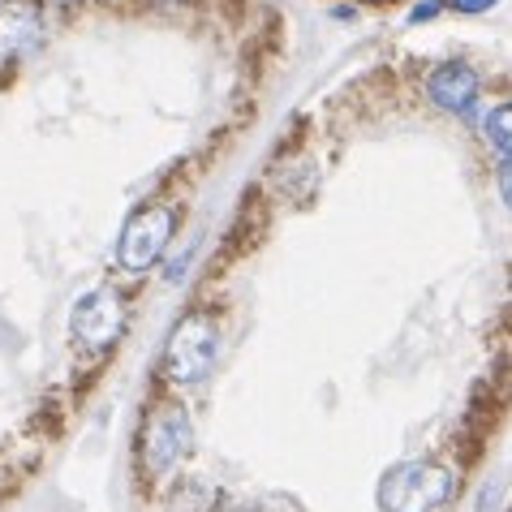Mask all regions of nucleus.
Here are the masks:
<instances>
[{"label": "nucleus", "instance_id": "1", "mask_svg": "<svg viewBox=\"0 0 512 512\" xmlns=\"http://www.w3.org/2000/svg\"><path fill=\"white\" fill-rule=\"evenodd\" d=\"M452 495V469L439 461H401L379 478V508L383 512H435Z\"/></svg>", "mask_w": 512, "mask_h": 512}, {"label": "nucleus", "instance_id": "6", "mask_svg": "<svg viewBox=\"0 0 512 512\" xmlns=\"http://www.w3.org/2000/svg\"><path fill=\"white\" fill-rule=\"evenodd\" d=\"M39 35H44V9H39V0H5L0 5V65L31 52L39 44Z\"/></svg>", "mask_w": 512, "mask_h": 512}, {"label": "nucleus", "instance_id": "2", "mask_svg": "<svg viewBox=\"0 0 512 512\" xmlns=\"http://www.w3.org/2000/svg\"><path fill=\"white\" fill-rule=\"evenodd\" d=\"M216 353H220V323L203 315V310H194V315H186L173 327V336L164 345L168 383H177V388L203 383L211 375V366H216Z\"/></svg>", "mask_w": 512, "mask_h": 512}, {"label": "nucleus", "instance_id": "4", "mask_svg": "<svg viewBox=\"0 0 512 512\" xmlns=\"http://www.w3.org/2000/svg\"><path fill=\"white\" fill-rule=\"evenodd\" d=\"M69 332H74V340L82 349H112L121 340L125 332V302H121V293L117 289H91V293H82L78 297V306H74V319H69Z\"/></svg>", "mask_w": 512, "mask_h": 512}, {"label": "nucleus", "instance_id": "11", "mask_svg": "<svg viewBox=\"0 0 512 512\" xmlns=\"http://www.w3.org/2000/svg\"><path fill=\"white\" fill-rule=\"evenodd\" d=\"M229 512H254V508H229Z\"/></svg>", "mask_w": 512, "mask_h": 512}, {"label": "nucleus", "instance_id": "7", "mask_svg": "<svg viewBox=\"0 0 512 512\" xmlns=\"http://www.w3.org/2000/svg\"><path fill=\"white\" fill-rule=\"evenodd\" d=\"M426 95H431L435 108H444V112H469L478 99V74L461 61H448L426 78Z\"/></svg>", "mask_w": 512, "mask_h": 512}, {"label": "nucleus", "instance_id": "3", "mask_svg": "<svg viewBox=\"0 0 512 512\" xmlns=\"http://www.w3.org/2000/svg\"><path fill=\"white\" fill-rule=\"evenodd\" d=\"M173 229H177L173 207H142L138 216L121 229L117 263H121L130 276H142L147 267L160 263V254L168 250V241H173Z\"/></svg>", "mask_w": 512, "mask_h": 512}, {"label": "nucleus", "instance_id": "10", "mask_svg": "<svg viewBox=\"0 0 512 512\" xmlns=\"http://www.w3.org/2000/svg\"><path fill=\"white\" fill-rule=\"evenodd\" d=\"M500 0H452V9L457 13H482V9H495Z\"/></svg>", "mask_w": 512, "mask_h": 512}, {"label": "nucleus", "instance_id": "5", "mask_svg": "<svg viewBox=\"0 0 512 512\" xmlns=\"http://www.w3.org/2000/svg\"><path fill=\"white\" fill-rule=\"evenodd\" d=\"M194 444V422L181 405H160L155 418L147 422V435H142V457H147L151 474H173V469L190 457Z\"/></svg>", "mask_w": 512, "mask_h": 512}, {"label": "nucleus", "instance_id": "8", "mask_svg": "<svg viewBox=\"0 0 512 512\" xmlns=\"http://www.w3.org/2000/svg\"><path fill=\"white\" fill-rule=\"evenodd\" d=\"M508 125H512V108H508V104H500V108H495L491 117H487V138L495 142V155H500L504 190H508V147H512V142H508Z\"/></svg>", "mask_w": 512, "mask_h": 512}, {"label": "nucleus", "instance_id": "9", "mask_svg": "<svg viewBox=\"0 0 512 512\" xmlns=\"http://www.w3.org/2000/svg\"><path fill=\"white\" fill-rule=\"evenodd\" d=\"M439 9H444V0H422V5L409 9V22H426V18H435Z\"/></svg>", "mask_w": 512, "mask_h": 512}]
</instances>
